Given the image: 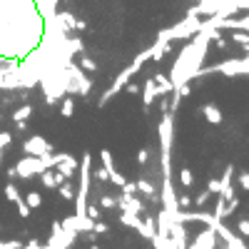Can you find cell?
<instances>
[{
  "mask_svg": "<svg viewBox=\"0 0 249 249\" xmlns=\"http://www.w3.org/2000/svg\"><path fill=\"white\" fill-rule=\"evenodd\" d=\"M202 112H204V117L210 120L212 124H219V122H222V112H219L214 105H204V107H202Z\"/></svg>",
  "mask_w": 249,
  "mask_h": 249,
  "instance_id": "6da1fadb",
  "label": "cell"
},
{
  "mask_svg": "<svg viewBox=\"0 0 249 249\" xmlns=\"http://www.w3.org/2000/svg\"><path fill=\"white\" fill-rule=\"evenodd\" d=\"M5 197H8L10 202H15V204L20 202V192H18L15 184H8V187H5Z\"/></svg>",
  "mask_w": 249,
  "mask_h": 249,
  "instance_id": "7a4b0ae2",
  "label": "cell"
},
{
  "mask_svg": "<svg viewBox=\"0 0 249 249\" xmlns=\"http://www.w3.org/2000/svg\"><path fill=\"white\" fill-rule=\"evenodd\" d=\"M57 190H60V195L65 197V199H72V197H75V192H72L70 184H57Z\"/></svg>",
  "mask_w": 249,
  "mask_h": 249,
  "instance_id": "3957f363",
  "label": "cell"
},
{
  "mask_svg": "<svg viewBox=\"0 0 249 249\" xmlns=\"http://www.w3.org/2000/svg\"><path fill=\"white\" fill-rule=\"evenodd\" d=\"M40 202H43V199H40V195H37V192L28 195V207H30V210H35V207H40Z\"/></svg>",
  "mask_w": 249,
  "mask_h": 249,
  "instance_id": "277c9868",
  "label": "cell"
},
{
  "mask_svg": "<svg viewBox=\"0 0 249 249\" xmlns=\"http://www.w3.org/2000/svg\"><path fill=\"white\" fill-rule=\"evenodd\" d=\"M179 182H182L184 187H190V184L195 182V179H192V172H190V170H182V175H179Z\"/></svg>",
  "mask_w": 249,
  "mask_h": 249,
  "instance_id": "5b68a950",
  "label": "cell"
},
{
  "mask_svg": "<svg viewBox=\"0 0 249 249\" xmlns=\"http://www.w3.org/2000/svg\"><path fill=\"white\" fill-rule=\"evenodd\" d=\"M18 212H20V217H30V207H28V202L20 199V202H18Z\"/></svg>",
  "mask_w": 249,
  "mask_h": 249,
  "instance_id": "8992f818",
  "label": "cell"
},
{
  "mask_svg": "<svg viewBox=\"0 0 249 249\" xmlns=\"http://www.w3.org/2000/svg\"><path fill=\"white\" fill-rule=\"evenodd\" d=\"M239 234L249 237V219H239Z\"/></svg>",
  "mask_w": 249,
  "mask_h": 249,
  "instance_id": "52a82bcc",
  "label": "cell"
},
{
  "mask_svg": "<svg viewBox=\"0 0 249 249\" xmlns=\"http://www.w3.org/2000/svg\"><path fill=\"white\" fill-rule=\"evenodd\" d=\"M239 187H242V190H249V172L239 175Z\"/></svg>",
  "mask_w": 249,
  "mask_h": 249,
  "instance_id": "ba28073f",
  "label": "cell"
},
{
  "mask_svg": "<svg viewBox=\"0 0 249 249\" xmlns=\"http://www.w3.org/2000/svg\"><path fill=\"white\" fill-rule=\"evenodd\" d=\"M90 249H100V244H97V242H92V247H90Z\"/></svg>",
  "mask_w": 249,
  "mask_h": 249,
  "instance_id": "9c48e42d",
  "label": "cell"
}]
</instances>
